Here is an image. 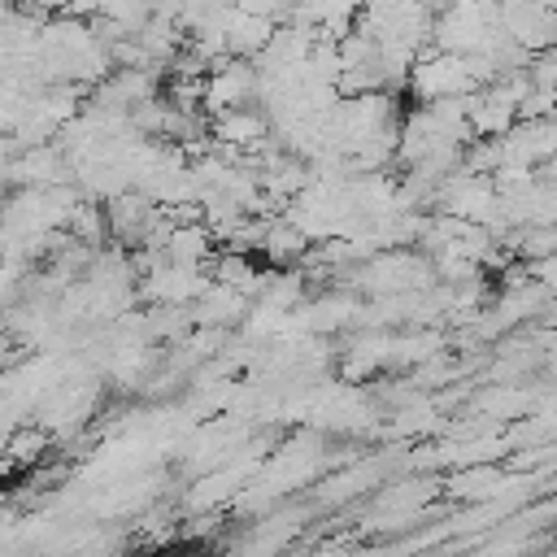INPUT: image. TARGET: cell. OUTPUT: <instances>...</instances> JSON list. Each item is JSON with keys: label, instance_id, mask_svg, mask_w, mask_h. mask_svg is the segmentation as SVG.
<instances>
[{"label": "cell", "instance_id": "1", "mask_svg": "<svg viewBox=\"0 0 557 557\" xmlns=\"http://www.w3.org/2000/svg\"><path fill=\"white\" fill-rule=\"evenodd\" d=\"M405 87L418 96V104H431V100H457V96L479 91V78H474L470 61L461 52H448V48L431 44L426 52L413 57Z\"/></svg>", "mask_w": 557, "mask_h": 557}, {"label": "cell", "instance_id": "2", "mask_svg": "<svg viewBox=\"0 0 557 557\" xmlns=\"http://www.w3.org/2000/svg\"><path fill=\"white\" fill-rule=\"evenodd\" d=\"M252 100H257V65L248 57H218L200 83L205 113H222V109L252 104Z\"/></svg>", "mask_w": 557, "mask_h": 557}, {"label": "cell", "instance_id": "3", "mask_svg": "<svg viewBox=\"0 0 557 557\" xmlns=\"http://www.w3.org/2000/svg\"><path fill=\"white\" fill-rule=\"evenodd\" d=\"M500 26L509 39H518L527 52H544L557 44V13L548 0H496Z\"/></svg>", "mask_w": 557, "mask_h": 557}, {"label": "cell", "instance_id": "4", "mask_svg": "<svg viewBox=\"0 0 557 557\" xmlns=\"http://www.w3.org/2000/svg\"><path fill=\"white\" fill-rule=\"evenodd\" d=\"M209 131H213V139H218V144L252 152V148H265V139H270V117H265V109H252V104H235V109H222V113H213Z\"/></svg>", "mask_w": 557, "mask_h": 557}]
</instances>
